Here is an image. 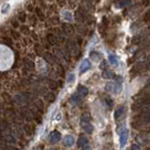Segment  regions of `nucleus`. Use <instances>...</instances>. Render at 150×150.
<instances>
[{
	"instance_id": "f257e3e1",
	"label": "nucleus",
	"mask_w": 150,
	"mask_h": 150,
	"mask_svg": "<svg viewBox=\"0 0 150 150\" xmlns=\"http://www.w3.org/2000/svg\"><path fill=\"white\" fill-rule=\"evenodd\" d=\"M61 133L58 130H53L51 133L49 134V142H50V143L54 145V143H58L59 141L61 140Z\"/></svg>"
},
{
	"instance_id": "f03ea898",
	"label": "nucleus",
	"mask_w": 150,
	"mask_h": 150,
	"mask_svg": "<svg viewBox=\"0 0 150 150\" xmlns=\"http://www.w3.org/2000/svg\"><path fill=\"white\" fill-rule=\"evenodd\" d=\"M45 40L47 41V42L51 45H56L59 43V38H58V36H56V35L54 33H52V32H49V33L46 34Z\"/></svg>"
},
{
	"instance_id": "7ed1b4c3",
	"label": "nucleus",
	"mask_w": 150,
	"mask_h": 150,
	"mask_svg": "<svg viewBox=\"0 0 150 150\" xmlns=\"http://www.w3.org/2000/svg\"><path fill=\"white\" fill-rule=\"evenodd\" d=\"M128 129H124V130L121 131L120 133V145L121 147H124L126 141H128Z\"/></svg>"
},
{
	"instance_id": "20e7f679",
	"label": "nucleus",
	"mask_w": 150,
	"mask_h": 150,
	"mask_svg": "<svg viewBox=\"0 0 150 150\" xmlns=\"http://www.w3.org/2000/svg\"><path fill=\"white\" fill-rule=\"evenodd\" d=\"M16 111L13 110V109H6L5 111V116H6V120H11V121L14 122V119H15L16 116Z\"/></svg>"
},
{
	"instance_id": "39448f33",
	"label": "nucleus",
	"mask_w": 150,
	"mask_h": 150,
	"mask_svg": "<svg viewBox=\"0 0 150 150\" xmlns=\"http://www.w3.org/2000/svg\"><path fill=\"white\" fill-rule=\"evenodd\" d=\"M61 28H63L64 34H66V35H71L73 32H74V28H73V26L71 24L63 23V24L61 25Z\"/></svg>"
},
{
	"instance_id": "423d86ee",
	"label": "nucleus",
	"mask_w": 150,
	"mask_h": 150,
	"mask_svg": "<svg viewBox=\"0 0 150 150\" xmlns=\"http://www.w3.org/2000/svg\"><path fill=\"white\" fill-rule=\"evenodd\" d=\"M23 61H24V66L26 70H28V71H32V70L34 69V63L31 60H29V59L28 58H25L24 60H23Z\"/></svg>"
},
{
	"instance_id": "0eeeda50",
	"label": "nucleus",
	"mask_w": 150,
	"mask_h": 150,
	"mask_svg": "<svg viewBox=\"0 0 150 150\" xmlns=\"http://www.w3.org/2000/svg\"><path fill=\"white\" fill-rule=\"evenodd\" d=\"M138 102H140L142 107H143V106H145V105H150V93H146V95H143L142 97L138 100Z\"/></svg>"
},
{
	"instance_id": "6e6552de",
	"label": "nucleus",
	"mask_w": 150,
	"mask_h": 150,
	"mask_svg": "<svg viewBox=\"0 0 150 150\" xmlns=\"http://www.w3.org/2000/svg\"><path fill=\"white\" fill-rule=\"evenodd\" d=\"M2 43L6 46H9L11 49H13V39L9 37H3L2 38Z\"/></svg>"
},
{
	"instance_id": "1a4fd4ad",
	"label": "nucleus",
	"mask_w": 150,
	"mask_h": 150,
	"mask_svg": "<svg viewBox=\"0 0 150 150\" xmlns=\"http://www.w3.org/2000/svg\"><path fill=\"white\" fill-rule=\"evenodd\" d=\"M63 143H64V145L67 146V147H70V146H72L73 145H74L75 140H74V138L71 136V135H67V136L64 137Z\"/></svg>"
},
{
	"instance_id": "9d476101",
	"label": "nucleus",
	"mask_w": 150,
	"mask_h": 150,
	"mask_svg": "<svg viewBox=\"0 0 150 150\" xmlns=\"http://www.w3.org/2000/svg\"><path fill=\"white\" fill-rule=\"evenodd\" d=\"M91 120V115L88 113H84L81 115V126H85L86 124H89Z\"/></svg>"
},
{
	"instance_id": "9b49d317",
	"label": "nucleus",
	"mask_w": 150,
	"mask_h": 150,
	"mask_svg": "<svg viewBox=\"0 0 150 150\" xmlns=\"http://www.w3.org/2000/svg\"><path fill=\"white\" fill-rule=\"evenodd\" d=\"M20 32H21L23 35H25V36H28V35L31 34L30 28H29V26L26 25H22L20 26Z\"/></svg>"
},
{
	"instance_id": "f8f14e48",
	"label": "nucleus",
	"mask_w": 150,
	"mask_h": 150,
	"mask_svg": "<svg viewBox=\"0 0 150 150\" xmlns=\"http://www.w3.org/2000/svg\"><path fill=\"white\" fill-rule=\"evenodd\" d=\"M35 14L37 15L38 19L41 20V21H43V20H45V13H43V10L40 7L35 8Z\"/></svg>"
},
{
	"instance_id": "ddd939ff",
	"label": "nucleus",
	"mask_w": 150,
	"mask_h": 150,
	"mask_svg": "<svg viewBox=\"0 0 150 150\" xmlns=\"http://www.w3.org/2000/svg\"><path fill=\"white\" fill-rule=\"evenodd\" d=\"M23 128H24V131L26 132V134L28 135V136H31V135L34 133V128L31 125L26 124L23 126Z\"/></svg>"
},
{
	"instance_id": "4468645a",
	"label": "nucleus",
	"mask_w": 150,
	"mask_h": 150,
	"mask_svg": "<svg viewBox=\"0 0 150 150\" xmlns=\"http://www.w3.org/2000/svg\"><path fill=\"white\" fill-rule=\"evenodd\" d=\"M88 143V139L85 136H80L78 141V147H85Z\"/></svg>"
},
{
	"instance_id": "2eb2a0df",
	"label": "nucleus",
	"mask_w": 150,
	"mask_h": 150,
	"mask_svg": "<svg viewBox=\"0 0 150 150\" xmlns=\"http://www.w3.org/2000/svg\"><path fill=\"white\" fill-rule=\"evenodd\" d=\"M34 50L36 52V54L38 56H42L43 55V51H45V48H43V45H40V43H36L34 46Z\"/></svg>"
},
{
	"instance_id": "dca6fc26",
	"label": "nucleus",
	"mask_w": 150,
	"mask_h": 150,
	"mask_svg": "<svg viewBox=\"0 0 150 150\" xmlns=\"http://www.w3.org/2000/svg\"><path fill=\"white\" fill-rule=\"evenodd\" d=\"M124 113H125V107H124V106H121V107H119L116 110L115 113H114V118L119 119L120 117H122V115L124 114Z\"/></svg>"
},
{
	"instance_id": "f3484780",
	"label": "nucleus",
	"mask_w": 150,
	"mask_h": 150,
	"mask_svg": "<svg viewBox=\"0 0 150 150\" xmlns=\"http://www.w3.org/2000/svg\"><path fill=\"white\" fill-rule=\"evenodd\" d=\"M11 38H13L14 41H16V42H18L19 40H21V33L18 31H16L14 28H13L11 30Z\"/></svg>"
},
{
	"instance_id": "a211bd4d",
	"label": "nucleus",
	"mask_w": 150,
	"mask_h": 150,
	"mask_svg": "<svg viewBox=\"0 0 150 150\" xmlns=\"http://www.w3.org/2000/svg\"><path fill=\"white\" fill-rule=\"evenodd\" d=\"M91 67V63H90V61H88V60H85L83 63H82L81 64V66H80V73H84V72H86L88 69H89Z\"/></svg>"
},
{
	"instance_id": "6ab92c4d",
	"label": "nucleus",
	"mask_w": 150,
	"mask_h": 150,
	"mask_svg": "<svg viewBox=\"0 0 150 150\" xmlns=\"http://www.w3.org/2000/svg\"><path fill=\"white\" fill-rule=\"evenodd\" d=\"M78 92L79 95H80V96H86L88 95V89L86 87L81 86V85H79V86H78Z\"/></svg>"
},
{
	"instance_id": "aec40b11",
	"label": "nucleus",
	"mask_w": 150,
	"mask_h": 150,
	"mask_svg": "<svg viewBox=\"0 0 150 150\" xmlns=\"http://www.w3.org/2000/svg\"><path fill=\"white\" fill-rule=\"evenodd\" d=\"M17 19H18L19 22H21V23H25L26 21V14L24 11H19L18 15H17Z\"/></svg>"
},
{
	"instance_id": "412c9836",
	"label": "nucleus",
	"mask_w": 150,
	"mask_h": 150,
	"mask_svg": "<svg viewBox=\"0 0 150 150\" xmlns=\"http://www.w3.org/2000/svg\"><path fill=\"white\" fill-rule=\"evenodd\" d=\"M43 59H45L47 63H51V64L55 63V58L53 57L51 54H49V53H45V54H43Z\"/></svg>"
},
{
	"instance_id": "4be33fe9",
	"label": "nucleus",
	"mask_w": 150,
	"mask_h": 150,
	"mask_svg": "<svg viewBox=\"0 0 150 150\" xmlns=\"http://www.w3.org/2000/svg\"><path fill=\"white\" fill-rule=\"evenodd\" d=\"M29 24H30L32 26H35L37 25V23H38V17H37V15L36 14H32V15H30L29 16Z\"/></svg>"
},
{
	"instance_id": "5701e85b",
	"label": "nucleus",
	"mask_w": 150,
	"mask_h": 150,
	"mask_svg": "<svg viewBox=\"0 0 150 150\" xmlns=\"http://www.w3.org/2000/svg\"><path fill=\"white\" fill-rule=\"evenodd\" d=\"M45 99L46 100L47 102H49V103H52V102H54L55 101V99H56V96H55V95L53 93H47L45 95Z\"/></svg>"
},
{
	"instance_id": "b1692460",
	"label": "nucleus",
	"mask_w": 150,
	"mask_h": 150,
	"mask_svg": "<svg viewBox=\"0 0 150 150\" xmlns=\"http://www.w3.org/2000/svg\"><path fill=\"white\" fill-rule=\"evenodd\" d=\"M83 128V129H84V131L86 132V133H88V134H92L93 133V126H92V124H86L85 126H82Z\"/></svg>"
},
{
	"instance_id": "393cba45",
	"label": "nucleus",
	"mask_w": 150,
	"mask_h": 150,
	"mask_svg": "<svg viewBox=\"0 0 150 150\" xmlns=\"http://www.w3.org/2000/svg\"><path fill=\"white\" fill-rule=\"evenodd\" d=\"M48 85H49V88L52 90H57L58 87H59V83L57 81L53 80V79H49L48 80Z\"/></svg>"
},
{
	"instance_id": "a878e982",
	"label": "nucleus",
	"mask_w": 150,
	"mask_h": 150,
	"mask_svg": "<svg viewBox=\"0 0 150 150\" xmlns=\"http://www.w3.org/2000/svg\"><path fill=\"white\" fill-rule=\"evenodd\" d=\"M102 76L104 78H113V76H114V74H113V72L109 71V70H105V71L103 72Z\"/></svg>"
},
{
	"instance_id": "bb28decb",
	"label": "nucleus",
	"mask_w": 150,
	"mask_h": 150,
	"mask_svg": "<svg viewBox=\"0 0 150 150\" xmlns=\"http://www.w3.org/2000/svg\"><path fill=\"white\" fill-rule=\"evenodd\" d=\"M19 20H16V19H13L11 21V26H13V28H14V29H16V28H20V25H19Z\"/></svg>"
},
{
	"instance_id": "cd10ccee",
	"label": "nucleus",
	"mask_w": 150,
	"mask_h": 150,
	"mask_svg": "<svg viewBox=\"0 0 150 150\" xmlns=\"http://www.w3.org/2000/svg\"><path fill=\"white\" fill-rule=\"evenodd\" d=\"M143 22L146 24H150V11H147L143 15Z\"/></svg>"
},
{
	"instance_id": "c85d7f7f",
	"label": "nucleus",
	"mask_w": 150,
	"mask_h": 150,
	"mask_svg": "<svg viewBox=\"0 0 150 150\" xmlns=\"http://www.w3.org/2000/svg\"><path fill=\"white\" fill-rule=\"evenodd\" d=\"M109 60H110L111 63L113 64V65H117V58L115 55H110V57H109Z\"/></svg>"
},
{
	"instance_id": "c756f323",
	"label": "nucleus",
	"mask_w": 150,
	"mask_h": 150,
	"mask_svg": "<svg viewBox=\"0 0 150 150\" xmlns=\"http://www.w3.org/2000/svg\"><path fill=\"white\" fill-rule=\"evenodd\" d=\"M33 118L35 119V121H36L38 124H41L42 123V117L38 113H34L33 111Z\"/></svg>"
},
{
	"instance_id": "7c9ffc66",
	"label": "nucleus",
	"mask_w": 150,
	"mask_h": 150,
	"mask_svg": "<svg viewBox=\"0 0 150 150\" xmlns=\"http://www.w3.org/2000/svg\"><path fill=\"white\" fill-rule=\"evenodd\" d=\"M90 57L92 59H93V60H98V59H100V54H99V53H97V52L93 51V52H91Z\"/></svg>"
},
{
	"instance_id": "2f4dec72",
	"label": "nucleus",
	"mask_w": 150,
	"mask_h": 150,
	"mask_svg": "<svg viewBox=\"0 0 150 150\" xmlns=\"http://www.w3.org/2000/svg\"><path fill=\"white\" fill-rule=\"evenodd\" d=\"M43 48H45V50H49L50 47H51V45H50V43L46 40H43Z\"/></svg>"
},
{
	"instance_id": "473e14b6",
	"label": "nucleus",
	"mask_w": 150,
	"mask_h": 150,
	"mask_svg": "<svg viewBox=\"0 0 150 150\" xmlns=\"http://www.w3.org/2000/svg\"><path fill=\"white\" fill-rule=\"evenodd\" d=\"M105 103L107 104L109 107L111 108L113 106V99H111L110 97H106L105 98Z\"/></svg>"
},
{
	"instance_id": "72a5a7b5",
	"label": "nucleus",
	"mask_w": 150,
	"mask_h": 150,
	"mask_svg": "<svg viewBox=\"0 0 150 150\" xmlns=\"http://www.w3.org/2000/svg\"><path fill=\"white\" fill-rule=\"evenodd\" d=\"M36 106H37V108H39L40 110H43V102L41 101V100H36Z\"/></svg>"
},
{
	"instance_id": "f704fd0d",
	"label": "nucleus",
	"mask_w": 150,
	"mask_h": 150,
	"mask_svg": "<svg viewBox=\"0 0 150 150\" xmlns=\"http://www.w3.org/2000/svg\"><path fill=\"white\" fill-rule=\"evenodd\" d=\"M71 100L73 102H75V103H78V102H79V96L76 95H73V96H72V98H71Z\"/></svg>"
},
{
	"instance_id": "c9c22d12",
	"label": "nucleus",
	"mask_w": 150,
	"mask_h": 150,
	"mask_svg": "<svg viewBox=\"0 0 150 150\" xmlns=\"http://www.w3.org/2000/svg\"><path fill=\"white\" fill-rule=\"evenodd\" d=\"M130 4V0H124L122 3H120V7H124L126 5H129Z\"/></svg>"
},
{
	"instance_id": "e433bc0d",
	"label": "nucleus",
	"mask_w": 150,
	"mask_h": 150,
	"mask_svg": "<svg viewBox=\"0 0 150 150\" xmlns=\"http://www.w3.org/2000/svg\"><path fill=\"white\" fill-rule=\"evenodd\" d=\"M26 10H28V11H30V13H32L33 10H35V9L33 8V5L32 4H28L26 5Z\"/></svg>"
},
{
	"instance_id": "4c0bfd02",
	"label": "nucleus",
	"mask_w": 150,
	"mask_h": 150,
	"mask_svg": "<svg viewBox=\"0 0 150 150\" xmlns=\"http://www.w3.org/2000/svg\"><path fill=\"white\" fill-rule=\"evenodd\" d=\"M76 43H78V45H81V43H82V38L80 37V36H76Z\"/></svg>"
},
{
	"instance_id": "58836bf2",
	"label": "nucleus",
	"mask_w": 150,
	"mask_h": 150,
	"mask_svg": "<svg viewBox=\"0 0 150 150\" xmlns=\"http://www.w3.org/2000/svg\"><path fill=\"white\" fill-rule=\"evenodd\" d=\"M142 4L143 7H147L150 4V0H142Z\"/></svg>"
},
{
	"instance_id": "ea45409f",
	"label": "nucleus",
	"mask_w": 150,
	"mask_h": 150,
	"mask_svg": "<svg viewBox=\"0 0 150 150\" xmlns=\"http://www.w3.org/2000/svg\"><path fill=\"white\" fill-rule=\"evenodd\" d=\"M106 90H107V91H111V90H113V84L108 83L107 86H106Z\"/></svg>"
},
{
	"instance_id": "a19ab883",
	"label": "nucleus",
	"mask_w": 150,
	"mask_h": 150,
	"mask_svg": "<svg viewBox=\"0 0 150 150\" xmlns=\"http://www.w3.org/2000/svg\"><path fill=\"white\" fill-rule=\"evenodd\" d=\"M131 148H132V150H141L140 146L138 145H132Z\"/></svg>"
},
{
	"instance_id": "79ce46f5",
	"label": "nucleus",
	"mask_w": 150,
	"mask_h": 150,
	"mask_svg": "<svg viewBox=\"0 0 150 150\" xmlns=\"http://www.w3.org/2000/svg\"><path fill=\"white\" fill-rule=\"evenodd\" d=\"M100 67H101L102 69L104 68V67H105V68H107V61H103L102 63H101V66H100Z\"/></svg>"
},
{
	"instance_id": "37998d69",
	"label": "nucleus",
	"mask_w": 150,
	"mask_h": 150,
	"mask_svg": "<svg viewBox=\"0 0 150 150\" xmlns=\"http://www.w3.org/2000/svg\"><path fill=\"white\" fill-rule=\"evenodd\" d=\"M57 2H58L61 6H63V5L66 3V0H57Z\"/></svg>"
},
{
	"instance_id": "c03bdc74",
	"label": "nucleus",
	"mask_w": 150,
	"mask_h": 150,
	"mask_svg": "<svg viewBox=\"0 0 150 150\" xmlns=\"http://www.w3.org/2000/svg\"><path fill=\"white\" fill-rule=\"evenodd\" d=\"M31 37H32V40H34V41L38 40V36L36 33H31Z\"/></svg>"
},
{
	"instance_id": "a18cd8bd",
	"label": "nucleus",
	"mask_w": 150,
	"mask_h": 150,
	"mask_svg": "<svg viewBox=\"0 0 150 150\" xmlns=\"http://www.w3.org/2000/svg\"><path fill=\"white\" fill-rule=\"evenodd\" d=\"M73 79H75V76L74 75H70L69 78H68V82H72Z\"/></svg>"
},
{
	"instance_id": "49530a36",
	"label": "nucleus",
	"mask_w": 150,
	"mask_h": 150,
	"mask_svg": "<svg viewBox=\"0 0 150 150\" xmlns=\"http://www.w3.org/2000/svg\"><path fill=\"white\" fill-rule=\"evenodd\" d=\"M83 150H92V148H91L90 146L86 145V146H85V147H83Z\"/></svg>"
},
{
	"instance_id": "de8ad7c7",
	"label": "nucleus",
	"mask_w": 150,
	"mask_h": 150,
	"mask_svg": "<svg viewBox=\"0 0 150 150\" xmlns=\"http://www.w3.org/2000/svg\"><path fill=\"white\" fill-rule=\"evenodd\" d=\"M150 86V78H149V80L147 82V84H146V87H149Z\"/></svg>"
},
{
	"instance_id": "09e8293b",
	"label": "nucleus",
	"mask_w": 150,
	"mask_h": 150,
	"mask_svg": "<svg viewBox=\"0 0 150 150\" xmlns=\"http://www.w3.org/2000/svg\"><path fill=\"white\" fill-rule=\"evenodd\" d=\"M87 2H89V3H92L93 2V0H86Z\"/></svg>"
},
{
	"instance_id": "8fccbe9b",
	"label": "nucleus",
	"mask_w": 150,
	"mask_h": 150,
	"mask_svg": "<svg viewBox=\"0 0 150 150\" xmlns=\"http://www.w3.org/2000/svg\"><path fill=\"white\" fill-rule=\"evenodd\" d=\"M48 150H59V149H57V148H51V149H48Z\"/></svg>"
}]
</instances>
